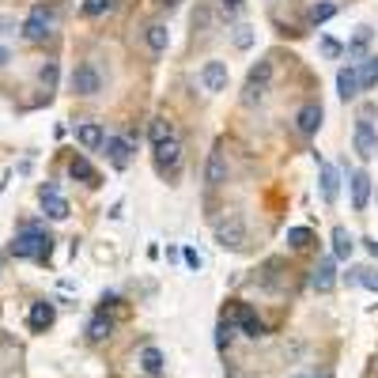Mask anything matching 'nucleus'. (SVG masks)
Here are the masks:
<instances>
[{
  "mask_svg": "<svg viewBox=\"0 0 378 378\" xmlns=\"http://www.w3.org/2000/svg\"><path fill=\"white\" fill-rule=\"evenodd\" d=\"M367 242V250H371V257H378V238H363Z\"/></svg>",
  "mask_w": 378,
  "mask_h": 378,
  "instance_id": "nucleus-40",
  "label": "nucleus"
},
{
  "mask_svg": "<svg viewBox=\"0 0 378 378\" xmlns=\"http://www.w3.org/2000/svg\"><path fill=\"white\" fill-rule=\"evenodd\" d=\"M310 242H314L310 227H288V246H291V250H307Z\"/></svg>",
  "mask_w": 378,
  "mask_h": 378,
  "instance_id": "nucleus-30",
  "label": "nucleus"
},
{
  "mask_svg": "<svg viewBox=\"0 0 378 378\" xmlns=\"http://www.w3.org/2000/svg\"><path fill=\"white\" fill-rule=\"evenodd\" d=\"M321 117H326L321 103H307V106H299V114H295V129H299L303 136H314L321 129Z\"/></svg>",
  "mask_w": 378,
  "mask_h": 378,
  "instance_id": "nucleus-12",
  "label": "nucleus"
},
{
  "mask_svg": "<svg viewBox=\"0 0 378 378\" xmlns=\"http://www.w3.org/2000/svg\"><path fill=\"white\" fill-rule=\"evenodd\" d=\"M227 61H205V68H201V84H205L208 95H216V91L227 87Z\"/></svg>",
  "mask_w": 378,
  "mask_h": 378,
  "instance_id": "nucleus-11",
  "label": "nucleus"
},
{
  "mask_svg": "<svg viewBox=\"0 0 378 378\" xmlns=\"http://www.w3.org/2000/svg\"><path fill=\"white\" fill-rule=\"evenodd\" d=\"M53 31H57V12L45 4H34L23 20V38L31 45H42L45 38H53Z\"/></svg>",
  "mask_w": 378,
  "mask_h": 378,
  "instance_id": "nucleus-2",
  "label": "nucleus"
},
{
  "mask_svg": "<svg viewBox=\"0 0 378 378\" xmlns=\"http://www.w3.org/2000/svg\"><path fill=\"white\" fill-rule=\"evenodd\" d=\"M8 61H12V50H8V45H0V68H4Z\"/></svg>",
  "mask_w": 378,
  "mask_h": 378,
  "instance_id": "nucleus-39",
  "label": "nucleus"
},
{
  "mask_svg": "<svg viewBox=\"0 0 378 378\" xmlns=\"http://www.w3.org/2000/svg\"><path fill=\"white\" fill-rule=\"evenodd\" d=\"M182 257H186V265H189V269H201V257H197V250H182Z\"/></svg>",
  "mask_w": 378,
  "mask_h": 378,
  "instance_id": "nucleus-37",
  "label": "nucleus"
},
{
  "mask_svg": "<svg viewBox=\"0 0 378 378\" xmlns=\"http://www.w3.org/2000/svg\"><path fill=\"white\" fill-rule=\"evenodd\" d=\"M68 174L76 182H84V186H99V170L87 163V155H72V159H68Z\"/></svg>",
  "mask_w": 378,
  "mask_h": 378,
  "instance_id": "nucleus-20",
  "label": "nucleus"
},
{
  "mask_svg": "<svg viewBox=\"0 0 378 378\" xmlns=\"http://www.w3.org/2000/svg\"><path fill=\"white\" fill-rule=\"evenodd\" d=\"M140 367L147 375H159L163 371V352L155 344H147V348H140Z\"/></svg>",
  "mask_w": 378,
  "mask_h": 378,
  "instance_id": "nucleus-26",
  "label": "nucleus"
},
{
  "mask_svg": "<svg viewBox=\"0 0 378 378\" xmlns=\"http://www.w3.org/2000/svg\"><path fill=\"white\" fill-rule=\"evenodd\" d=\"M216 4L224 8L227 15H235V12H242V4H246V0H216Z\"/></svg>",
  "mask_w": 378,
  "mask_h": 378,
  "instance_id": "nucleus-36",
  "label": "nucleus"
},
{
  "mask_svg": "<svg viewBox=\"0 0 378 378\" xmlns=\"http://www.w3.org/2000/svg\"><path fill=\"white\" fill-rule=\"evenodd\" d=\"M8 254L20 257V261H38V265H45L53 257V235L45 231V227H38V224H23L20 231H15L12 246H8Z\"/></svg>",
  "mask_w": 378,
  "mask_h": 378,
  "instance_id": "nucleus-1",
  "label": "nucleus"
},
{
  "mask_svg": "<svg viewBox=\"0 0 378 378\" xmlns=\"http://www.w3.org/2000/svg\"><path fill=\"white\" fill-rule=\"evenodd\" d=\"M250 42H254L250 27H235V45H238V50H250Z\"/></svg>",
  "mask_w": 378,
  "mask_h": 378,
  "instance_id": "nucleus-33",
  "label": "nucleus"
},
{
  "mask_svg": "<svg viewBox=\"0 0 378 378\" xmlns=\"http://www.w3.org/2000/svg\"><path fill=\"white\" fill-rule=\"evenodd\" d=\"M337 95L344 99V103H352L359 95V76H356V64H344V68L337 72Z\"/></svg>",
  "mask_w": 378,
  "mask_h": 378,
  "instance_id": "nucleus-19",
  "label": "nucleus"
},
{
  "mask_svg": "<svg viewBox=\"0 0 378 378\" xmlns=\"http://www.w3.org/2000/svg\"><path fill=\"white\" fill-rule=\"evenodd\" d=\"M144 42H147V50H152V57H163L167 45H170V31L163 23H147L144 27Z\"/></svg>",
  "mask_w": 378,
  "mask_h": 378,
  "instance_id": "nucleus-18",
  "label": "nucleus"
},
{
  "mask_svg": "<svg viewBox=\"0 0 378 378\" xmlns=\"http://www.w3.org/2000/svg\"><path fill=\"white\" fill-rule=\"evenodd\" d=\"M42 208H45V216H50V219H68V212H72L68 201H64L61 193H57V197H45Z\"/></svg>",
  "mask_w": 378,
  "mask_h": 378,
  "instance_id": "nucleus-28",
  "label": "nucleus"
},
{
  "mask_svg": "<svg viewBox=\"0 0 378 378\" xmlns=\"http://www.w3.org/2000/svg\"><path fill=\"white\" fill-rule=\"evenodd\" d=\"M359 284H363V288H371V291H378V272H371V269H359Z\"/></svg>",
  "mask_w": 378,
  "mask_h": 378,
  "instance_id": "nucleus-35",
  "label": "nucleus"
},
{
  "mask_svg": "<svg viewBox=\"0 0 378 378\" xmlns=\"http://www.w3.org/2000/svg\"><path fill=\"white\" fill-rule=\"evenodd\" d=\"M231 340H235V326H231V321H219V326H216V348H219V352H224V348L227 344H231Z\"/></svg>",
  "mask_w": 378,
  "mask_h": 378,
  "instance_id": "nucleus-32",
  "label": "nucleus"
},
{
  "mask_svg": "<svg viewBox=\"0 0 378 378\" xmlns=\"http://www.w3.org/2000/svg\"><path fill=\"white\" fill-rule=\"evenodd\" d=\"M348 186H352V208L367 212V205H371V174L367 170H348Z\"/></svg>",
  "mask_w": 378,
  "mask_h": 378,
  "instance_id": "nucleus-9",
  "label": "nucleus"
},
{
  "mask_svg": "<svg viewBox=\"0 0 378 378\" xmlns=\"http://www.w3.org/2000/svg\"><path fill=\"white\" fill-rule=\"evenodd\" d=\"M110 333H114V318L95 314L87 321V340H91V344H103V340H110Z\"/></svg>",
  "mask_w": 378,
  "mask_h": 378,
  "instance_id": "nucleus-21",
  "label": "nucleus"
},
{
  "mask_svg": "<svg viewBox=\"0 0 378 378\" xmlns=\"http://www.w3.org/2000/svg\"><path fill=\"white\" fill-rule=\"evenodd\" d=\"M310 284H314V291H333V284H337V257H321L314 276H310Z\"/></svg>",
  "mask_w": 378,
  "mask_h": 378,
  "instance_id": "nucleus-17",
  "label": "nucleus"
},
{
  "mask_svg": "<svg viewBox=\"0 0 378 378\" xmlns=\"http://www.w3.org/2000/svg\"><path fill=\"white\" fill-rule=\"evenodd\" d=\"M76 140L84 152H99V147L106 144V129L99 122H84V125H76Z\"/></svg>",
  "mask_w": 378,
  "mask_h": 378,
  "instance_id": "nucleus-15",
  "label": "nucleus"
},
{
  "mask_svg": "<svg viewBox=\"0 0 378 378\" xmlns=\"http://www.w3.org/2000/svg\"><path fill=\"white\" fill-rule=\"evenodd\" d=\"M38 80H42V87H45V91L57 87V61H45L42 68H38Z\"/></svg>",
  "mask_w": 378,
  "mask_h": 378,
  "instance_id": "nucleus-31",
  "label": "nucleus"
},
{
  "mask_svg": "<svg viewBox=\"0 0 378 378\" xmlns=\"http://www.w3.org/2000/svg\"><path fill=\"white\" fill-rule=\"evenodd\" d=\"M291 378H314V375H310V371H299V375H291Z\"/></svg>",
  "mask_w": 378,
  "mask_h": 378,
  "instance_id": "nucleus-42",
  "label": "nucleus"
},
{
  "mask_svg": "<svg viewBox=\"0 0 378 378\" xmlns=\"http://www.w3.org/2000/svg\"><path fill=\"white\" fill-rule=\"evenodd\" d=\"M356 76H359V91L378 87V57H363V61H359Z\"/></svg>",
  "mask_w": 378,
  "mask_h": 378,
  "instance_id": "nucleus-22",
  "label": "nucleus"
},
{
  "mask_svg": "<svg viewBox=\"0 0 378 378\" xmlns=\"http://www.w3.org/2000/svg\"><path fill=\"white\" fill-rule=\"evenodd\" d=\"M159 4H163V8H167V12H174V8H178V4H182V0H159Z\"/></svg>",
  "mask_w": 378,
  "mask_h": 378,
  "instance_id": "nucleus-41",
  "label": "nucleus"
},
{
  "mask_svg": "<svg viewBox=\"0 0 378 378\" xmlns=\"http://www.w3.org/2000/svg\"><path fill=\"white\" fill-rule=\"evenodd\" d=\"M227 170H231V167H227L224 147H212V152H208V163H205V182H208L212 189L224 186V182H227Z\"/></svg>",
  "mask_w": 378,
  "mask_h": 378,
  "instance_id": "nucleus-13",
  "label": "nucleus"
},
{
  "mask_svg": "<svg viewBox=\"0 0 378 378\" xmlns=\"http://www.w3.org/2000/svg\"><path fill=\"white\" fill-rule=\"evenodd\" d=\"M178 163H182V140L178 136H170L167 144L155 147V167H159V174H174Z\"/></svg>",
  "mask_w": 378,
  "mask_h": 378,
  "instance_id": "nucleus-10",
  "label": "nucleus"
},
{
  "mask_svg": "<svg viewBox=\"0 0 378 378\" xmlns=\"http://www.w3.org/2000/svg\"><path fill=\"white\" fill-rule=\"evenodd\" d=\"M114 4L117 0H84V4H80V15H84V20H103V15L114 12Z\"/></svg>",
  "mask_w": 378,
  "mask_h": 378,
  "instance_id": "nucleus-25",
  "label": "nucleus"
},
{
  "mask_svg": "<svg viewBox=\"0 0 378 378\" xmlns=\"http://www.w3.org/2000/svg\"><path fill=\"white\" fill-rule=\"evenodd\" d=\"M340 12L337 8V0H318V4H310V23H326V20H333V15Z\"/></svg>",
  "mask_w": 378,
  "mask_h": 378,
  "instance_id": "nucleus-27",
  "label": "nucleus"
},
{
  "mask_svg": "<svg viewBox=\"0 0 378 378\" xmlns=\"http://www.w3.org/2000/svg\"><path fill=\"white\" fill-rule=\"evenodd\" d=\"M147 136H152V147H159V144H167L170 136H178V133H174V125L167 122V117H152V125H147Z\"/></svg>",
  "mask_w": 378,
  "mask_h": 378,
  "instance_id": "nucleus-23",
  "label": "nucleus"
},
{
  "mask_svg": "<svg viewBox=\"0 0 378 378\" xmlns=\"http://www.w3.org/2000/svg\"><path fill=\"white\" fill-rule=\"evenodd\" d=\"M318 167H321V201L326 205H337V193H340V174L333 163H326V159H318Z\"/></svg>",
  "mask_w": 378,
  "mask_h": 378,
  "instance_id": "nucleus-16",
  "label": "nucleus"
},
{
  "mask_svg": "<svg viewBox=\"0 0 378 378\" xmlns=\"http://www.w3.org/2000/svg\"><path fill=\"white\" fill-rule=\"evenodd\" d=\"M227 321H231L235 329H242V337H250V340H261L265 337V321L257 318L254 307H246V303H235L231 314H227Z\"/></svg>",
  "mask_w": 378,
  "mask_h": 378,
  "instance_id": "nucleus-6",
  "label": "nucleus"
},
{
  "mask_svg": "<svg viewBox=\"0 0 378 378\" xmlns=\"http://www.w3.org/2000/svg\"><path fill=\"white\" fill-rule=\"evenodd\" d=\"M318 45H321V53H326V57H340V53H344V45L333 42V38H321Z\"/></svg>",
  "mask_w": 378,
  "mask_h": 378,
  "instance_id": "nucleus-34",
  "label": "nucleus"
},
{
  "mask_svg": "<svg viewBox=\"0 0 378 378\" xmlns=\"http://www.w3.org/2000/svg\"><path fill=\"white\" fill-rule=\"evenodd\" d=\"M106 159H110V167H117V170H125L129 167V159H133V147L125 144V136H114V133H106Z\"/></svg>",
  "mask_w": 378,
  "mask_h": 378,
  "instance_id": "nucleus-14",
  "label": "nucleus"
},
{
  "mask_svg": "<svg viewBox=\"0 0 378 378\" xmlns=\"http://www.w3.org/2000/svg\"><path fill=\"white\" fill-rule=\"evenodd\" d=\"M356 250V242H352V235L344 231V227H333V257L337 261H348Z\"/></svg>",
  "mask_w": 378,
  "mask_h": 378,
  "instance_id": "nucleus-24",
  "label": "nucleus"
},
{
  "mask_svg": "<svg viewBox=\"0 0 378 378\" xmlns=\"http://www.w3.org/2000/svg\"><path fill=\"white\" fill-rule=\"evenodd\" d=\"M57 321V310H53L50 299H38L31 303V310H27V326H31V333H45V329Z\"/></svg>",
  "mask_w": 378,
  "mask_h": 378,
  "instance_id": "nucleus-8",
  "label": "nucleus"
},
{
  "mask_svg": "<svg viewBox=\"0 0 378 378\" xmlns=\"http://www.w3.org/2000/svg\"><path fill=\"white\" fill-rule=\"evenodd\" d=\"M269 84H272V61H257L254 68H250V76H246V84H242V103L246 106L265 103Z\"/></svg>",
  "mask_w": 378,
  "mask_h": 378,
  "instance_id": "nucleus-4",
  "label": "nucleus"
},
{
  "mask_svg": "<svg viewBox=\"0 0 378 378\" xmlns=\"http://www.w3.org/2000/svg\"><path fill=\"white\" fill-rule=\"evenodd\" d=\"M0 265H4V257H0Z\"/></svg>",
  "mask_w": 378,
  "mask_h": 378,
  "instance_id": "nucleus-43",
  "label": "nucleus"
},
{
  "mask_svg": "<svg viewBox=\"0 0 378 378\" xmlns=\"http://www.w3.org/2000/svg\"><path fill=\"white\" fill-rule=\"evenodd\" d=\"M68 91L80 95V99H95L99 91H103V72H99V64L95 61H80L76 68H72V76H68Z\"/></svg>",
  "mask_w": 378,
  "mask_h": 378,
  "instance_id": "nucleus-3",
  "label": "nucleus"
},
{
  "mask_svg": "<svg viewBox=\"0 0 378 378\" xmlns=\"http://www.w3.org/2000/svg\"><path fill=\"white\" fill-rule=\"evenodd\" d=\"M352 144H356V152H359V159H375L378 155V133H375V125H371V117H356V129H352Z\"/></svg>",
  "mask_w": 378,
  "mask_h": 378,
  "instance_id": "nucleus-7",
  "label": "nucleus"
},
{
  "mask_svg": "<svg viewBox=\"0 0 378 378\" xmlns=\"http://www.w3.org/2000/svg\"><path fill=\"white\" fill-rule=\"evenodd\" d=\"M8 27H15L12 15H0V34H8Z\"/></svg>",
  "mask_w": 378,
  "mask_h": 378,
  "instance_id": "nucleus-38",
  "label": "nucleus"
},
{
  "mask_svg": "<svg viewBox=\"0 0 378 378\" xmlns=\"http://www.w3.org/2000/svg\"><path fill=\"white\" fill-rule=\"evenodd\" d=\"M216 242L224 250H242L246 246V219L242 216H227L216 224Z\"/></svg>",
  "mask_w": 378,
  "mask_h": 378,
  "instance_id": "nucleus-5",
  "label": "nucleus"
},
{
  "mask_svg": "<svg viewBox=\"0 0 378 378\" xmlns=\"http://www.w3.org/2000/svg\"><path fill=\"white\" fill-rule=\"evenodd\" d=\"M371 38H375V31H371V27H359V31H356V38L348 42V57H363V50L371 45Z\"/></svg>",
  "mask_w": 378,
  "mask_h": 378,
  "instance_id": "nucleus-29",
  "label": "nucleus"
}]
</instances>
